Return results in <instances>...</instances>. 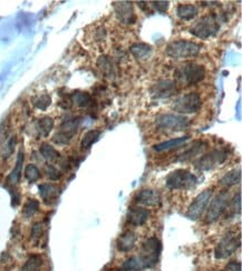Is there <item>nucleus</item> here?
Returning <instances> with one entry per match:
<instances>
[{"label": "nucleus", "instance_id": "5", "mask_svg": "<svg viewBox=\"0 0 242 271\" xmlns=\"http://www.w3.org/2000/svg\"><path fill=\"white\" fill-rule=\"evenodd\" d=\"M165 185L171 190H189L197 185V177L187 169H176L169 173Z\"/></svg>", "mask_w": 242, "mask_h": 271}, {"label": "nucleus", "instance_id": "16", "mask_svg": "<svg viewBox=\"0 0 242 271\" xmlns=\"http://www.w3.org/2000/svg\"><path fill=\"white\" fill-rule=\"evenodd\" d=\"M136 240H137V237H136L135 232L132 230H127L118 237V239L116 241V247L118 251H122V253H129V251H131L133 248L135 247Z\"/></svg>", "mask_w": 242, "mask_h": 271}, {"label": "nucleus", "instance_id": "26", "mask_svg": "<svg viewBox=\"0 0 242 271\" xmlns=\"http://www.w3.org/2000/svg\"><path fill=\"white\" fill-rule=\"evenodd\" d=\"M23 163H24V152L21 151V152L18 153L17 163H16V166L14 168V170L11 171V173H10L8 179H7V183L8 184L14 186V185H17L19 183V180H21V173H22Z\"/></svg>", "mask_w": 242, "mask_h": 271}, {"label": "nucleus", "instance_id": "1", "mask_svg": "<svg viewBox=\"0 0 242 271\" xmlns=\"http://www.w3.org/2000/svg\"><path fill=\"white\" fill-rule=\"evenodd\" d=\"M207 70L203 64L196 62H186L174 70V78L176 83L190 87L201 82L206 78Z\"/></svg>", "mask_w": 242, "mask_h": 271}, {"label": "nucleus", "instance_id": "31", "mask_svg": "<svg viewBox=\"0 0 242 271\" xmlns=\"http://www.w3.org/2000/svg\"><path fill=\"white\" fill-rule=\"evenodd\" d=\"M206 146L207 145L203 143V141H197V143H195L193 147H191L188 151H186V152L181 154L180 160L186 161V160L191 159L194 156H197V154H199L200 152H202V150L205 149Z\"/></svg>", "mask_w": 242, "mask_h": 271}, {"label": "nucleus", "instance_id": "35", "mask_svg": "<svg viewBox=\"0 0 242 271\" xmlns=\"http://www.w3.org/2000/svg\"><path fill=\"white\" fill-rule=\"evenodd\" d=\"M228 208L230 209L231 214L233 216H235L237 214H240V211H241V192H238L237 195H235L232 199H230Z\"/></svg>", "mask_w": 242, "mask_h": 271}, {"label": "nucleus", "instance_id": "14", "mask_svg": "<svg viewBox=\"0 0 242 271\" xmlns=\"http://www.w3.org/2000/svg\"><path fill=\"white\" fill-rule=\"evenodd\" d=\"M135 201L146 207H157L161 205V193L155 189H142L135 195Z\"/></svg>", "mask_w": 242, "mask_h": 271}, {"label": "nucleus", "instance_id": "18", "mask_svg": "<svg viewBox=\"0 0 242 271\" xmlns=\"http://www.w3.org/2000/svg\"><path fill=\"white\" fill-rule=\"evenodd\" d=\"M39 195L44 200V202L52 205L58 198L59 189L52 184H43L39 186Z\"/></svg>", "mask_w": 242, "mask_h": 271}, {"label": "nucleus", "instance_id": "17", "mask_svg": "<svg viewBox=\"0 0 242 271\" xmlns=\"http://www.w3.org/2000/svg\"><path fill=\"white\" fill-rule=\"evenodd\" d=\"M71 99L73 104L83 109H90L95 105V99L93 98V96L85 92H74L71 94Z\"/></svg>", "mask_w": 242, "mask_h": 271}, {"label": "nucleus", "instance_id": "9", "mask_svg": "<svg viewBox=\"0 0 242 271\" xmlns=\"http://www.w3.org/2000/svg\"><path fill=\"white\" fill-rule=\"evenodd\" d=\"M228 159V151L225 149H214L203 154L197 159L194 165L199 170H211L218 166H221Z\"/></svg>", "mask_w": 242, "mask_h": 271}, {"label": "nucleus", "instance_id": "12", "mask_svg": "<svg viewBox=\"0 0 242 271\" xmlns=\"http://www.w3.org/2000/svg\"><path fill=\"white\" fill-rule=\"evenodd\" d=\"M213 195L212 189H207L202 191L200 195L193 200V202L189 206L188 211H187V217L191 220H197L206 211L207 206L209 205L210 200H211Z\"/></svg>", "mask_w": 242, "mask_h": 271}, {"label": "nucleus", "instance_id": "27", "mask_svg": "<svg viewBox=\"0 0 242 271\" xmlns=\"http://www.w3.org/2000/svg\"><path fill=\"white\" fill-rule=\"evenodd\" d=\"M99 130H90L87 131L84 136H83V139L80 141V148L83 150H87L96 143V141L99 139L100 136Z\"/></svg>", "mask_w": 242, "mask_h": 271}, {"label": "nucleus", "instance_id": "23", "mask_svg": "<svg viewBox=\"0 0 242 271\" xmlns=\"http://www.w3.org/2000/svg\"><path fill=\"white\" fill-rule=\"evenodd\" d=\"M80 122H82V118L80 117H72V118H68L65 121L63 122L59 130L64 133H66L69 137H74V136L77 133L78 131V128L80 126Z\"/></svg>", "mask_w": 242, "mask_h": 271}, {"label": "nucleus", "instance_id": "15", "mask_svg": "<svg viewBox=\"0 0 242 271\" xmlns=\"http://www.w3.org/2000/svg\"><path fill=\"white\" fill-rule=\"evenodd\" d=\"M150 218V211L142 207H131L127 214V220L135 227H139L146 223Z\"/></svg>", "mask_w": 242, "mask_h": 271}, {"label": "nucleus", "instance_id": "41", "mask_svg": "<svg viewBox=\"0 0 242 271\" xmlns=\"http://www.w3.org/2000/svg\"><path fill=\"white\" fill-rule=\"evenodd\" d=\"M228 271H241V263L239 261H231L227 266Z\"/></svg>", "mask_w": 242, "mask_h": 271}, {"label": "nucleus", "instance_id": "37", "mask_svg": "<svg viewBox=\"0 0 242 271\" xmlns=\"http://www.w3.org/2000/svg\"><path fill=\"white\" fill-rule=\"evenodd\" d=\"M46 173H47L48 178L50 180H54V182H56V180H58L62 178V172L52 165H49L46 167Z\"/></svg>", "mask_w": 242, "mask_h": 271}, {"label": "nucleus", "instance_id": "39", "mask_svg": "<svg viewBox=\"0 0 242 271\" xmlns=\"http://www.w3.org/2000/svg\"><path fill=\"white\" fill-rule=\"evenodd\" d=\"M42 235H43V224L39 222L35 223L33 229H31V239L33 240L41 239Z\"/></svg>", "mask_w": 242, "mask_h": 271}, {"label": "nucleus", "instance_id": "21", "mask_svg": "<svg viewBox=\"0 0 242 271\" xmlns=\"http://www.w3.org/2000/svg\"><path fill=\"white\" fill-rule=\"evenodd\" d=\"M130 51H131V54L136 58V59L144 60V59H148V58L152 55L153 49L148 43L135 42L130 47Z\"/></svg>", "mask_w": 242, "mask_h": 271}, {"label": "nucleus", "instance_id": "38", "mask_svg": "<svg viewBox=\"0 0 242 271\" xmlns=\"http://www.w3.org/2000/svg\"><path fill=\"white\" fill-rule=\"evenodd\" d=\"M151 7L154 8L158 12H167L169 7H170V3L169 2H151L150 3Z\"/></svg>", "mask_w": 242, "mask_h": 271}, {"label": "nucleus", "instance_id": "29", "mask_svg": "<svg viewBox=\"0 0 242 271\" xmlns=\"http://www.w3.org/2000/svg\"><path fill=\"white\" fill-rule=\"evenodd\" d=\"M42 156L45 158L47 161H55L60 157L59 152L57 151L53 146H50L49 144H43L41 146L39 149Z\"/></svg>", "mask_w": 242, "mask_h": 271}, {"label": "nucleus", "instance_id": "30", "mask_svg": "<svg viewBox=\"0 0 242 271\" xmlns=\"http://www.w3.org/2000/svg\"><path fill=\"white\" fill-rule=\"evenodd\" d=\"M31 101H33V105L37 109H39V110H46V109L52 105V98H50V96L47 94L35 96Z\"/></svg>", "mask_w": 242, "mask_h": 271}, {"label": "nucleus", "instance_id": "3", "mask_svg": "<svg viewBox=\"0 0 242 271\" xmlns=\"http://www.w3.org/2000/svg\"><path fill=\"white\" fill-rule=\"evenodd\" d=\"M202 46L195 41L187 39L174 40L170 42L165 48V54L172 59H187L196 57L201 53Z\"/></svg>", "mask_w": 242, "mask_h": 271}, {"label": "nucleus", "instance_id": "2", "mask_svg": "<svg viewBox=\"0 0 242 271\" xmlns=\"http://www.w3.org/2000/svg\"><path fill=\"white\" fill-rule=\"evenodd\" d=\"M220 28L221 25L219 15H216L215 12H211V14H208L197 19L192 27L190 28V32L191 35L199 38V39L206 40L209 38L214 37L219 32Z\"/></svg>", "mask_w": 242, "mask_h": 271}, {"label": "nucleus", "instance_id": "19", "mask_svg": "<svg viewBox=\"0 0 242 271\" xmlns=\"http://www.w3.org/2000/svg\"><path fill=\"white\" fill-rule=\"evenodd\" d=\"M197 14H199V9L192 4H180L176 8V16L184 21L193 20Z\"/></svg>", "mask_w": 242, "mask_h": 271}, {"label": "nucleus", "instance_id": "40", "mask_svg": "<svg viewBox=\"0 0 242 271\" xmlns=\"http://www.w3.org/2000/svg\"><path fill=\"white\" fill-rule=\"evenodd\" d=\"M15 145H16V139H15V137H12V139L8 143L7 147L5 148V152H4L5 157H9L10 156V154L12 153V151H14Z\"/></svg>", "mask_w": 242, "mask_h": 271}, {"label": "nucleus", "instance_id": "7", "mask_svg": "<svg viewBox=\"0 0 242 271\" xmlns=\"http://www.w3.org/2000/svg\"><path fill=\"white\" fill-rule=\"evenodd\" d=\"M241 246V234L237 231H229L214 248L216 259H226L232 256Z\"/></svg>", "mask_w": 242, "mask_h": 271}, {"label": "nucleus", "instance_id": "10", "mask_svg": "<svg viewBox=\"0 0 242 271\" xmlns=\"http://www.w3.org/2000/svg\"><path fill=\"white\" fill-rule=\"evenodd\" d=\"M229 201H230V197H229V193L226 191L221 192L218 196L214 197L207 210L206 222L213 223L216 220H219V218L224 215V212L228 210Z\"/></svg>", "mask_w": 242, "mask_h": 271}, {"label": "nucleus", "instance_id": "13", "mask_svg": "<svg viewBox=\"0 0 242 271\" xmlns=\"http://www.w3.org/2000/svg\"><path fill=\"white\" fill-rule=\"evenodd\" d=\"M113 8L119 22L124 25H133L136 22L134 6L131 2H115L113 3Z\"/></svg>", "mask_w": 242, "mask_h": 271}, {"label": "nucleus", "instance_id": "11", "mask_svg": "<svg viewBox=\"0 0 242 271\" xmlns=\"http://www.w3.org/2000/svg\"><path fill=\"white\" fill-rule=\"evenodd\" d=\"M177 94V83L175 80L161 79L150 87V95L153 99H168Z\"/></svg>", "mask_w": 242, "mask_h": 271}, {"label": "nucleus", "instance_id": "24", "mask_svg": "<svg viewBox=\"0 0 242 271\" xmlns=\"http://www.w3.org/2000/svg\"><path fill=\"white\" fill-rule=\"evenodd\" d=\"M54 128V120L50 117H43L36 122V132L38 137H47Z\"/></svg>", "mask_w": 242, "mask_h": 271}, {"label": "nucleus", "instance_id": "25", "mask_svg": "<svg viewBox=\"0 0 242 271\" xmlns=\"http://www.w3.org/2000/svg\"><path fill=\"white\" fill-rule=\"evenodd\" d=\"M240 183H241V170L233 169L231 171L227 172L226 175L220 179L219 185L221 187H226V188H230V187L237 186Z\"/></svg>", "mask_w": 242, "mask_h": 271}, {"label": "nucleus", "instance_id": "28", "mask_svg": "<svg viewBox=\"0 0 242 271\" xmlns=\"http://www.w3.org/2000/svg\"><path fill=\"white\" fill-rule=\"evenodd\" d=\"M43 266V259L41 256L33 255L28 258L21 271H39Z\"/></svg>", "mask_w": 242, "mask_h": 271}, {"label": "nucleus", "instance_id": "22", "mask_svg": "<svg viewBox=\"0 0 242 271\" xmlns=\"http://www.w3.org/2000/svg\"><path fill=\"white\" fill-rule=\"evenodd\" d=\"M189 139H190L189 136H184V137L174 138V139H171L169 141H164V143L154 145V146H153V149H154L157 152L168 151V150H171V149H174V148L180 147L181 145H184Z\"/></svg>", "mask_w": 242, "mask_h": 271}, {"label": "nucleus", "instance_id": "34", "mask_svg": "<svg viewBox=\"0 0 242 271\" xmlns=\"http://www.w3.org/2000/svg\"><path fill=\"white\" fill-rule=\"evenodd\" d=\"M25 177L29 183H35L41 178V171L35 165H28L25 169Z\"/></svg>", "mask_w": 242, "mask_h": 271}, {"label": "nucleus", "instance_id": "4", "mask_svg": "<svg viewBox=\"0 0 242 271\" xmlns=\"http://www.w3.org/2000/svg\"><path fill=\"white\" fill-rule=\"evenodd\" d=\"M162 253V242L156 237H150L142 243L141 255L138 259L141 260L144 269L153 268L157 263Z\"/></svg>", "mask_w": 242, "mask_h": 271}, {"label": "nucleus", "instance_id": "20", "mask_svg": "<svg viewBox=\"0 0 242 271\" xmlns=\"http://www.w3.org/2000/svg\"><path fill=\"white\" fill-rule=\"evenodd\" d=\"M97 67L104 74L107 78H114L116 76L115 72V64H114L112 58L107 56H100L97 60Z\"/></svg>", "mask_w": 242, "mask_h": 271}, {"label": "nucleus", "instance_id": "32", "mask_svg": "<svg viewBox=\"0 0 242 271\" xmlns=\"http://www.w3.org/2000/svg\"><path fill=\"white\" fill-rule=\"evenodd\" d=\"M38 210H39V202L35 199H28V201L25 204L23 208V216L26 219H29L33 217L36 212H38Z\"/></svg>", "mask_w": 242, "mask_h": 271}, {"label": "nucleus", "instance_id": "8", "mask_svg": "<svg viewBox=\"0 0 242 271\" xmlns=\"http://www.w3.org/2000/svg\"><path fill=\"white\" fill-rule=\"evenodd\" d=\"M202 107V98L197 93H188L173 101L172 109L179 115L196 114Z\"/></svg>", "mask_w": 242, "mask_h": 271}, {"label": "nucleus", "instance_id": "6", "mask_svg": "<svg viewBox=\"0 0 242 271\" xmlns=\"http://www.w3.org/2000/svg\"><path fill=\"white\" fill-rule=\"evenodd\" d=\"M191 125V120L183 115L161 114L156 116L155 126L164 131H182Z\"/></svg>", "mask_w": 242, "mask_h": 271}, {"label": "nucleus", "instance_id": "36", "mask_svg": "<svg viewBox=\"0 0 242 271\" xmlns=\"http://www.w3.org/2000/svg\"><path fill=\"white\" fill-rule=\"evenodd\" d=\"M72 139H73L72 137H69V136H67L66 133H64L62 131H57L53 137V141L58 146L68 145L72 141Z\"/></svg>", "mask_w": 242, "mask_h": 271}, {"label": "nucleus", "instance_id": "33", "mask_svg": "<svg viewBox=\"0 0 242 271\" xmlns=\"http://www.w3.org/2000/svg\"><path fill=\"white\" fill-rule=\"evenodd\" d=\"M122 269L126 271H142L144 270V267L141 260L138 259V257H132L123 263Z\"/></svg>", "mask_w": 242, "mask_h": 271}, {"label": "nucleus", "instance_id": "42", "mask_svg": "<svg viewBox=\"0 0 242 271\" xmlns=\"http://www.w3.org/2000/svg\"><path fill=\"white\" fill-rule=\"evenodd\" d=\"M110 271H126L124 269H113V270H110Z\"/></svg>", "mask_w": 242, "mask_h": 271}]
</instances>
